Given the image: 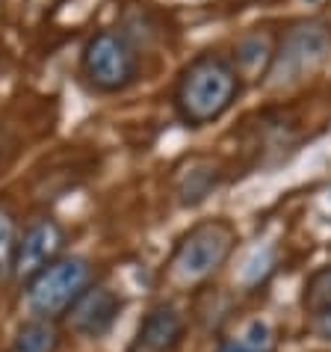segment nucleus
Returning a JSON list of instances; mask_svg holds the SVG:
<instances>
[{
    "label": "nucleus",
    "instance_id": "f257e3e1",
    "mask_svg": "<svg viewBox=\"0 0 331 352\" xmlns=\"http://www.w3.org/2000/svg\"><path fill=\"white\" fill-rule=\"evenodd\" d=\"M242 92V77L233 60L219 51H204L183 72L174 83V113L190 128H204L219 122Z\"/></svg>",
    "mask_w": 331,
    "mask_h": 352
},
{
    "label": "nucleus",
    "instance_id": "f03ea898",
    "mask_svg": "<svg viewBox=\"0 0 331 352\" xmlns=\"http://www.w3.org/2000/svg\"><path fill=\"white\" fill-rule=\"evenodd\" d=\"M331 56V24L326 18H299L278 36L275 56L266 72L269 89H287L308 80Z\"/></svg>",
    "mask_w": 331,
    "mask_h": 352
},
{
    "label": "nucleus",
    "instance_id": "7ed1b4c3",
    "mask_svg": "<svg viewBox=\"0 0 331 352\" xmlns=\"http://www.w3.org/2000/svg\"><path fill=\"white\" fill-rule=\"evenodd\" d=\"M237 231L225 219H204L183 234L169 261V276L174 285L192 287L207 281L231 258Z\"/></svg>",
    "mask_w": 331,
    "mask_h": 352
},
{
    "label": "nucleus",
    "instance_id": "20e7f679",
    "mask_svg": "<svg viewBox=\"0 0 331 352\" xmlns=\"http://www.w3.org/2000/svg\"><path fill=\"white\" fill-rule=\"evenodd\" d=\"M92 287V263L80 255L56 258L42 272L27 281V305L36 317L54 320L68 314V308L83 296V290Z\"/></svg>",
    "mask_w": 331,
    "mask_h": 352
},
{
    "label": "nucleus",
    "instance_id": "39448f33",
    "mask_svg": "<svg viewBox=\"0 0 331 352\" xmlns=\"http://www.w3.org/2000/svg\"><path fill=\"white\" fill-rule=\"evenodd\" d=\"M80 72L98 92H122L139 77V54L122 30H98L83 45Z\"/></svg>",
    "mask_w": 331,
    "mask_h": 352
},
{
    "label": "nucleus",
    "instance_id": "423d86ee",
    "mask_svg": "<svg viewBox=\"0 0 331 352\" xmlns=\"http://www.w3.org/2000/svg\"><path fill=\"white\" fill-rule=\"evenodd\" d=\"M65 246V228L54 217H36L27 222V228L18 234V249H15V263L12 276L30 281L36 272H42L47 263L60 258Z\"/></svg>",
    "mask_w": 331,
    "mask_h": 352
},
{
    "label": "nucleus",
    "instance_id": "0eeeda50",
    "mask_svg": "<svg viewBox=\"0 0 331 352\" xmlns=\"http://www.w3.org/2000/svg\"><path fill=\"white\" fill-rule=\"evenodd\" d=\"M122 296L115 293L113 287L106 285H92L83 290V296L74 302L71 308H68V326H71L77 335L83 338H101L106 335L115 320L122 314Z\"/></svg>",
    "mask_w": 331,
    "mask_h": 352
},
{
    "label": "nucleus",
    "instance_id": "6e6552de",
    "mask_svg": "<svg viewBox=\"0 0 331 352\" xmlns=\"http://www.w3.org/2000/svg\"><path fill=\"white\" fill-rule=\"evenodd\" d=\"M181 338H183L181 311L169 305V302H160L142 317L130 352H174L181 346Z\"/></svg>",
    "mask_w": 331,
    "mask_h": 352
},
{
    "label": "nucleus",
    "instance_id": "1a4fd4ad",
    "mask_svg": "<svg viewBox=\"0 0 331 352\" xmlns=\"http://www.w3.org/2000/svg\"><path fill=\"white\" fill-rule=\"evenodd\" d=\"M278 38L266 30H249L246 36L233 45V65H237L240 77H251V80H266V72L275 56Z\"/></svg>",
    "mask_w": 331,
    "mask_h": 352
},
{
    "label": "nucleus",
    "instance_id": "9d476101",
    "mask_svg": "<svg viewBox=\"0 0 331 352\" xmlns=\"http://www.w3.org/2000/svg\"><path fill=\"white\" fill-rule=\"evenodd\" d=\"M219 181V169L213 160H192L190 172H183L178 178V195L181 204H198L207 199V192L216 187Z\"/></svg>",
    "mask_w": 331,
    "mask_h": 352
},
{
    "label": "nucleus",
    "instance_id": "9b49d317",
    "mask_svg": "<svg viewBox=\"0 0 331 352\" xmlns=\"http://www.w3.org/2000/svg\"><path fill=\"white\" fill-rule=\"evenodd\" d=\"M272 349H275V340H272L269 326L264 320H251L242 331L222 340L216 352H272Z\"/></svg>",
    "mask_w": 331,
    "mask_h": 352
},
{
    "label": "nucleus",
    "instance_id": "f8f14e48",
    "mask_svg": "<svg viewBox=\"0 0 331 352\" xmlns=\"http://www.w3.org/2000/svg\"><path fill=\"white\" fill-rule=\"evenodd\" d=\"M56 346V329L54 320L33 317L27 320L15 335V352H54Z\"/></svg>",
    "mask_w": 331,
    "mask_h": 352
},
{
    "label": "nucleus",
    "instance_id": "ddd939ff",
    "mask_svg": "<svg viewBox=\"0 0 331 352\" xmlns=\"http://www.w3.org/2000/svg\"><path fill=\"white\" fill-rule=\"evenodd\" d=\"M18 222L9 204H0V278L12 276L15 263V249H18Z\"/></svg>",
    "mask_w": 331,
    "mask_h": 352
},
{
    "label": "nucleus",
    "instance_id": "4468645a",
    "mask_svg": "<svg viewBox=\"0 0 331 352\" xmlns=\"http://www.w3.org/2000/svg\"><path fill=\"white\" fill-rule=\"evenodd\" d=\"M305 305L314 311H323L326 305H331V270H323V272H317L314 278L308 281V287H305Z\"/></svg>",
    "mask_w": 331,
    "mask_h": 352
},
{
    "label": "nucleus",
    "instance_id": "2eb2a0df",
    "mask_svg": "<svg viewBox=\"0 0 331 352\" xmlns=\"http://www.w3.org/2000/svg\"><path fill=\"white\" fill-rule=\"evenodd\" d=\"M310 329H314L323 340H331V305H326L323 311H317L314 320H310Z\"/></svg>",
    "mask_w": 331,
    "mask_h": 352
},
{
    "label": "nucleus",
    "instance_id": "dca6fc26",
    "mask_svg": "<svg viewBox=\"0 0 331 352\" xmlns=\"http://www.w3.org/2000/svg\"><path fill=\"white\" fill-rule=\"evenodd\" d=\"M308 3H314V0H308Z\"/></svg>",
    "mask_w": 331,
    "mask_h": 352
}]
</instances>
